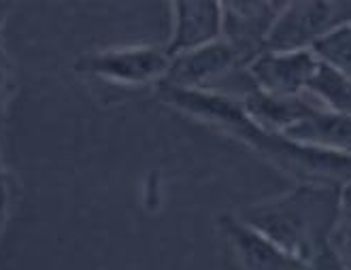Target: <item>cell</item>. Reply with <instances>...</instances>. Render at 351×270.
I'll return each mask as SVG.
<instances>
[{"label":"cell","instance_id":"obj_1","mask_svg":"<svg viewBox=\"0 0 351 270\" xmlns=\"http://www.w3.org/2000/svg\"><path fill=\"white\" fill-rule=\"evenodd\" d=\"M341 192V185L296 183L279 196L243 206L237 217L287 256L311 264L328 247Z\"/></svg>","mask_w":351,"mask_h":270},{"label":"cell","instance_id":"obj_2","mask_svg":"<svg viewBox=\"0 0 351 270\" xmlns=\"http://www.w3.org/2000/svg\"><path fill=\"white\" fill-rule=\"evenodd\" d=\"M351 26V0L285 3L264 51H311L319 40Z\"/></svg>","mask_w":351,"mask_h":270},{"label":"cell","instance_id":"obj_3","mask_svg":"<svg viewBox=\"0 0 351 270\" xmlns=\"http://www.w3.org/2000/svg\"><path fill=\"white\" fill-rule=\"evenodd\" d=\"M171 62L164 47L132 45L84 53L75 62V71L117 86H160Z\"/></svg>","mask_w":351,"mask_h":270},{"label":"cell","instance_id":"obj_4","mask_svg":"<svg viewBox=\"0 0 351 270\" xmlns=\"http://www.w3.org/2000/svg\"><path fill=\"white\" fill-rule=\"evenodd\" d=\"M215 236L221 270H308V264L281 251L245 225L237 213L217 215Z\"/></svg>","mask_w":351,"mask_h":270},{"label":"cell","instance_id":"obj_5","mask_svg":"<svg viewBox=\"0 0 351 270\" xmlns=\"http://www.w3.org/2000/svg\"><path fill=\"white\" fill-rule=\"evenodd\" d=\"M285 3L277 0H228L221 3L223 32L221 38L230 43L247 66L266 49V40Z\"/></svg>","mask_w":351,"mask_h":270},{"label":"cell","instance_id":"obj_6","mask_svg":"<svg viewBox=\"0 0 351 270\" xmlns=\"http://www.w3.org/2000/svg\"><path fill=\"white\" fill-rule=\"evenodd\" d=\"M317 66L313 51H262L247 64L254 88L281 98L302 96Z\"/></svg>","mask_w":351,"mask_h":270},{"label":"cell","instance_id":"obj_7","mask_svg":"<svg viewBox=\"0 0 351 270\" xmlns=\"http://www.w3.org/2000/svg\"><path fill=\"white\" fill-rule=\"evenodd\" d=\"M223 13L217 0H177L171 3V32L164 49L171 58L211 45L221 38Z\"/></svg>","mask_w":351,"mask_h":270},{"label":"cell","instance_id":"obj_8","mask_svg":"<svg viewBox=\"0 0 351 270\" xmlns=\"http://www.w3.org/2000/svg\"><path fill=\"white\" fill-rule=\"evenodd\" d=\"M241 105L256 126L268 132H275V134H285L287 130L298 126L306 117L322 111L315 102L304 94L292 96V98H281V96L264 94L260 90L247 94L241 100Z\"/></svg>","mask_w":351,"mask_h":270},{"label":"cell","instance_id":"obj_9","mask_svg":"<svg viewBox=\"0 0 351 270\" xmlns=\"http://www.w3.org/2000/svg\"><path fill=\"white\" fill-rule=\"evenodd\" d=\"M283 136L308 145V147L335 151L351 158V117L345 115L317 111L311 117L300 121L292 130H287Z\"/></svg>","mask_w":351,"mask_h":270},{"label":"cell","instance_id":"obj_10","mask_svg":"<svg viewBox=\"0 0 351 270\" xmlns=\"http://www.w3.org/2000/svg\"><path fill=\"white\" fill-rule=\"evenodd\" d=\"M304 96L311 98L322 111L351 117V81L322 60H317Z\"/></svg>","mask_w":351,"mask_h":270},{"label":"cell","instance_id":"obj_11","mask_svg":"<svg viewBox=\"0 0 351 270\" xmlns=\"http://www.w3.org/2000/svg\"><path fill=\"white\" fill-rule=\"evenodd\" d=\"M311 51L324 64L332 66L351 81V26H345L326 36Z\"/></svg>","mask_w":351,"mask_h":270},{"label":"cell","instance_id":"obj_12","mask_svg":"<svg viewBox=\"0 0 351 270\" xmlns=\"http://www.w3.org/2000/svg\"><path fill=\"white\" fill-rule=\"evenodd\" d=\"M328 249L345 270H351V183L343 185L339 215L328 238Z\"/></svg>","mask_w":351,"mask_h":270},{"label":"cell","instance_id":"obj_13","mask_svg":"<svg viewBox=\"0 0 351 270\" xmlns=\"http://www.w3.org/2000/svg\"><path fill=\"white\" fill-rule=\"evenodd\" d=\"M13 64L11 58L3 45V38H0V132L5 128V121L9 117V107H11V98H13Z\"/></svg>","mask_w":351,"mask_h":270},{"label":"cell","instance_id":"obj_14","mask_svg":"<svg viewBox=\"0 0 351 270\" xmlns=\"http://www.w3.org/2000/svg\"><path fill=\"white\" fill-rule=\"evenodd\" d=\"M11 204H13V183L3 158H0V238H3L5 228L9 223Z\"/></svg>","mask_w":351,"mask_h":270},{"label":"cell","instance_id":"obj_15","mask_svg":"<svg viewBox=\"0 0 351 270\" xmlns=\"http://www.w3.org/2000/svg\"><path fill=\"white\" fill-rule=\"evenodd\" d=\"M308 270H345L343 264L335 258V254L326 247L319 256L313 258V262L308 264Z\"/></svg>","mask_w":351,"mask_h":270},{"label":"cell","instance_id":"obj_16","mask_svg":"<svg viewBox=\"0 0 351 270\" xmlns=\"http://www.w3.org/2000/svg\"><path fill=\"white\" fill-rule=\"evenodd\" d=\"M11 9H13L11 3H0V28L5 26V22H7V17H9Z\"/></svg>","mask_w":351,"mask_h":270}]
</instances>
